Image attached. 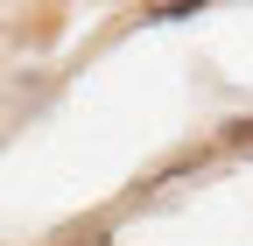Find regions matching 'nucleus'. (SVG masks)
I'll use <instances>...</instances> for the list:
<instances>
[{
  "instance_id": "nucleus-2",
  "label": "nucleus",
  "mask_w": 253,
  "mask_h": 246,
  "mask_svg": "<svg viewBox=\"0 0 253 246\" xmlns=\"http://www.w3.org/2000/svg\"><path fill=\"white\" fill-rule=\"evenodd\" d=\"M218 148H232V155H253V120H225V127H218Z\"/></svg>"
},
{
  "instance_id": "nucleus-1",
  "label": "nucleus",
  "mask_w": 253,
  "mask_h": 246,
  "mask_svg": "<svg viewBox=\"0 0 253 246\" xmlns=\"http://www.w3.org/2000/svg\"><path fill=\"white\" fill-rule=\"evenodd\" d=\"M211 169V148H204V155H183V162H169V169H155L148 183H141V204H169L176 190H190V183H197Z\"/></svg>"
}]
</instances>
